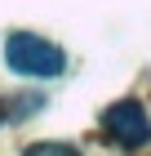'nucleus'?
<instances>
[{
    "label": "nucleus",
    "mask_w": 151,
    "mask_h": 156,
    "mask_svg": "<svg viewBox=\"0 0 151 156\" xmlns=\"http://www.w3.org/2000/svg\"><path fill=\"white\" fill-rule=\"evenodd\" d=\"M5 67L13 76H36V80H49L67 67V54H62L53 40L36 36V31H13L5 40Z\"/></svg>",
    "instance_id": "obj_1"
},
{
    "label": "nucleus",
    "mask_w": 151,
    "mask_h": 156,
    "mask_svg": "<svg viewBox=\"0 0 151 156\" xmlns=\"http://www.w3.org/2000/svg\"><path fill=\"white\" fill-rule=\"evenodd\" d=\"M102 134L116 147H142V143H151V116L138 98H116L102 112Z\"/></svg>",
    "instance_id": "obj_2"
}]
</instances>
